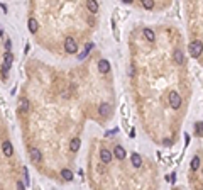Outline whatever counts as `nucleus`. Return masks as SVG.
Instances as JSON below:
<instances>
[{
	"instance_id": "1",
	"label": "nucleus",
	"mask_w": 203,
	"mask_h": 190,
	"mask_svg": "<svg viewBox=\"0 0 203 190\" xmlns=\"http://www.w3.org/2000/svg\"><path fill=\"white\" fill-rule=\"evenodd\" d=\"M188 53H190L193 58H198V56L203 53V44H201V41H191L190 42V46H188Z\"/></svg>"
},
{
	"instance_id": "2",
	"label": "nucleus",
	"mask_w": 203,
	"mask_h": 190,
	"mask_svg": "<svg viewBox=\"0 0 203 190\" xmlns=\"http://www.w3.org/2000/svg\"><path fill=\"white\" fill-rule=\"evenodd\" d=\"M64 49H66V53H70V55H75V53L78 51V44H76L75 38H66V41H64Z\"/></svg>"
},
{
	"instance_id": "3",
	"label": "nucleus",
	"mask_w": 203,
	"mask_h": 190,
	"mask_svg": "<svg viewBox=\"0 0 203 190\" xmlns=\"http://www.w3.org/2000/svg\"><path fill=\"white\" fill-rule=\"evenodd\" d=\"M168 100H169V105H171L173 109H179L181 107V97H179V94H176V92H171Z\"/></svg>"
},
{
	"instance_id": "4",
	"label": "nucleus",
	"mask_w": 203,
	"mask_h": 190,
	"mask_svg": "<svg viewBox=\"0 0 203 190\" xmlns=\"http://www.w3.org/2000/svg\"><path fill=\"white\" fill-rule=\"evenodd\" d=\"M112 156H114V155H112L108 149H100V160H102V163H105V165L110 163V161H112Z\"/></svg>"
},
{
	"instance_id": "5",
	"label": "nucleus",
	"mask_w": 203,
	"mask_h": 190,
	"mask_svg": "<svg viewBox=\"0 0 203 190\" xmlns=\"http://www.w3.org/2000/svg\"><path fill=\"white\" fill-rule=\"evenodd\" d=\"M98 112H100L102 117H108V116L112 114V107L108 105V104H102L100 109H98Z\"/></svg>"
},
{
	"instance_id": "6",
	"label": "nucleus",
	"mask_w": 203,
	"mask_h": 190,
	"mask_svg": "<svg viewBox=\"0 0 203 190\" xmlns=\"http://www.w3.org/2000/svg\"><path fill=\"white\" fill-rule=\"evenodd\" d=\"M86 7H88V12H92V14L98 12V2L97 0H86Z\"/></svg>"
},
{
	"instance_id": "7",
	"label": "nucleus",
	"mask_w": 203,
	"mask_h": 190,
	"mask_svg": "<svg viewBox=\"0 0 203 190\" xmlns=\"http://www.w3.org/2000/svg\"><path fill=\"white\" fill-rule=\"evenodd\" d=\"M98 70H100V73H108V71H110V63H108L107 60H100Z\"/></svg>"
},
{
	"instance_id": "8",
	"label": "nucleus",
	"mask_w": 203,
	"mask_h": 190,
	"mask_svg": "<svg viewBox=\"0 0 203 190\" xmlns=\"http://www.w3.org/2000/svg\"><path fill=\"white\" fill-rule=\"evenodd\" d=\"M2 151H3V155L5 156H12L14 155V148H12V144H10L9 141H5L2 144Z\"/></svg>"
},
{
	"instance_id": "9",
	"label": "nucleus",
	"mask_w": 203,
	"mask_h": 190,
	"mask_svg": "<svg viewBox=\"0 0 203 190\" xmlns=\"http://www.w3.org/2000/svg\"><path fill=\"white\" fill-rule=\"evenodd\" d=\"M31 160L36 161V163H39V161L42 160V155H41V151H39L37 148H32L31 149Z\"/></svg>"
},
{
	"instance_id": "10",
	"label": "nucleus",
	"mask_w": 203,
	"mask_h": 190,
	"mask_svg": "<svg viewBox=\"0 0 203 190\" xmlns=\"http://www.w3.org/2000/svg\"><path fill=\"white\" fill-rule=\"evenodd\" d=\"M114 156L117 160H124L125 158V149L122 148V146H115V149H114Z\"/></svg>"
},
{
	"instance_id": "11",
	"label": "nucleus",
	"mask_w": 203,
	"mask_h": 190,
	"mask_svg": "<svg viewBox=\"0 0 203 190\" xmlns=\"http://www.w3.org/2000/svg\"><path fill=\"white\" fill-rule=\"evenodd\" d=\"M130 161H132V165L136 168H140L142 166V158H140V155H137V153H134L132 156H130Z\"/></svg>"
},
{
	"instance_id": "12",
	"label": "nucleus",
	"mask_w": 203,
	"mask_h": 190,
	"mask_svg": "<svg viewBox=\"0 0 203 190\" xmlns=\"http://www.w3.org/2000/svg\"><path fill=\"white\" fill-rule=\"evenodd\" d=\"M10 64H12V55L10 53H7L5 55V61H3V73H7V71L10 70Z\"/></svg>"
},
{
	"instance_id": "13",
	"label": "nucleus",
	"mask_w": 203,
	"mask_h": 190,
	"mask_svg": "<svg viewBox=\"0 0 203 190\" xmlns=\"http://www.w3.org/2000/svg\"><path fill=\"white\" fill-rule=\"evenodd\" d=\"M175 61H176L178 64H184V61H186V60H184V55H183V51H181V49H176V51H175Z\"/></svg>"
},
{
	"instance_id": "14",
	"label": "nucleus",
	"mask_w": 203,
	"mask_h": 190,
	"mask_svg": "<svg viewBox=\"0 0 203 190\" xmlns=\"http://www.w3.org/2000/svg\"><path fill=\"white\" fill-rule=\"evenodd\" d=\"M29 107H31V104H29L27 99H20L19 100V110H20V112H27Z\"/></svg>"
},
{
	"instance_id": "15",
	"label": "nucleus",
	"mask_w": 203,
	"mask_h": 190,
	"mask_svg": "<svg viewBox=\"0 0 203 190\" xmlns=\"http://www.w3.org/2000/svg\"><path fill=\"white\" fill-rule=\"evenodd\" d=\"M80 146H81V141H80V138H75V139H71V143H70V149L73 153H76L80 149Z\"/></svg>"
},
{
	"instance_id": "16",
	"label": "nucleus",
	"mask_w": 203,
	"mask_h": 190,
	"mask_svg": "<svg viewBox=\"0 0 203 190\" xmlns=\"http://www.w3.org/2000/svg\"><path fill=\"white\" fill-rule=\"evenodd\" d=\"M27 26H29V31H31L32 34H34V32H37V29H39V26H37V20H36V19H29Z\"/></svg>"
},
{
	"instance_id": "17",
	"label": "nucleus",
	"mask_w": 203,
	"mask_h": 190,
	"mask_svg": "<svg viewBox=\"0 0 203 190\" xmlns=\"http://www.w3.org/2000/svg\"><path fill=\"white\" fill-rule=\"evenodd\" d=\"M61 177H63L66 182H71V180H73V171L64 168V170H61Z\"/></svg>"
},
{
	"instance_id": "18",
	"label": "nucleus",
	"mask_w": 203,
	"mask_h": 190,
	"mask_svg": "<svg viewBox=\"0 0 203 190\" xmlns=\"http://www.w3.org/2000/svg\"><path fill=\"white\" fill-rule=\"evenodd\" d=\"M142 34H144V38H146L147 39V41H154V39H156V34H154V32H152L151 29H147V27H146V29H144L142 31Z\"/></svg>"
},
{
	"instance_id": "19",
	"label": "nucleus",
	"mask_w": 203,
	"mask_h": 190,
	"mask_svg": "<svg viewBox=\"0 0 203 190\" xmlns=\"http://www.w3.org/2000/svg\"><path fill=\"white\" fill-rule=\"evenodd\" d=\"M198 168H200V158H198V156H193V160H191V170L197 171Z\"/></svg>"
},
{
	"instance_id": "20",
	"label": "nucleus",
	"mask_w": 203,
	"mask_h": 190,
	"mask_svg": "<svg viewBox=\"0 0 203 190\" xmlns=\"http://www.w3.org/2000/svg\"><path fill=\"white\" fill-rule=\"evenodd\" d=\"M140 3H142V7L147 10H151L152 7H154V0H140Z\"/></svg>"
},
{
	"instance_id": "21",
	"label": "nucleus",
	"mask_w": 203,
	"mask_h": 190,
	"mask_svg": "<svg viewBox=\"0 0 203 190\" xmlns=\"http://www.w3.org/2000/svg\"><path fill=\"white\" fill-rule=\"evenodd\" d=\"M195 132L198 136H203V122H197L195 124Z\"/></svg>"
},
{
	"instance_id": "22",
	"label": "nucleus",
	"mask_w": 203,
	"mask_h": 190,
	"mask_svg": "<svg viewBox=\"0 0 203 190\" xmlns=\"http://www.w3.org/2000/svg\"><path fill=\"white\" fill-rule=\"evenodd\" d=\"M122 2H124V3H132L134 0H122Z\"/></svg>"
},
{
	"instance_id": "23",
	"label": "nucleus",
	"mask_w": 203,
	"mask_h": 190,
	"mask_svg": "<svg viewBox=\"0 0 203 190\" xmlns=\"http://www.w3.org/2000/svg\"><path fill=\"white\" fill-rule=\"evenodd\" d=\"M0 36H2V29H0Z\"/></svg>"
},
{
	"instance_id": "24",
	"label": "nucleus",
	"mask_w": 203,
	"mask_h": 190,
	"mask_svg": "<svg viewBox=\"0 0 203 190\" xmlns=\"http://www.w3.org/2000/svg\"><path fill=\"white\" fill-rule=\"evenodd\" d=\"M201 175H203V170H201Z\"/></svg>"
}]
</instances>
